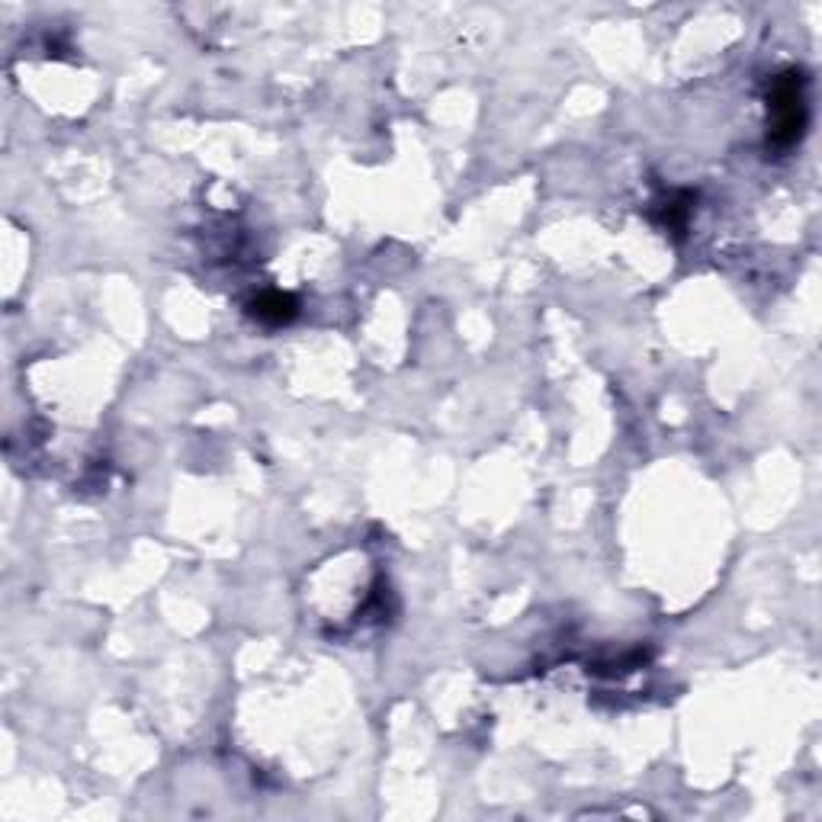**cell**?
I'll use <instances>...</instances> for the list:
<instances>
[{"label":"cell","instance_id":"7a4b0ae2","mask_svg":"<svg viewBox=\"0 0 822 822\" xmlns=\"http://www.w3.org/2000/svg\"><path fill=\"white\" fill-rule=\"evenodd\" d=\"M251 316L267 321V324H286L290 318L296 316V299L286 296V293H263V296L254 299Z\"/></svg>","mask_w":822,"mask_h":822},{"label":"cell","instance_id":"6da1fadb","mask_svg":"<svg viewBox=\"0 0 822 822\" xmlns=\"http://www.w3.org/2000/svg\"><path fill=\"white\" fill-rule=\"evenodd\" d=\"M803 81L800 74H787L777 81L774 94H771V110H774V138L777 142H794L800 138L803 132V120H807V110H803Z\"/></svg>","mask_w":822,"mask_h":822}]
</instances>
